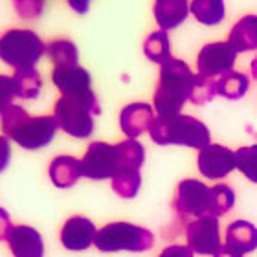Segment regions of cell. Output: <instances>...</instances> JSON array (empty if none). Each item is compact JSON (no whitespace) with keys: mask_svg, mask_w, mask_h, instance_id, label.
Wrapping results in <instances>:
<instances>
[{"mask_svg":"<svg viewBox=\"0 0 257 257\" xmlns=\"http://www.w3.org/2000/svg\"><path fill=\"white\" fill-rule=\"evenodd\" d=\"M155 21L160 30L169 32L178 28L189 15V4L186 0H156L153 6Z\"/></svg>","mask_w":257,"mask_h":257,"instance_id":"cell-17","label":"cell"},{"mask_svg":"<svg viewBox=\"0 0 257 257\" xmlns=\"http://www.w3.org/2000/svg\"><path fill=\"white\" fill-rule=\"evenodd\" d=\"M155 108L149 103H128L119 112V128L131 140L147 133L155 121Z\"/></svg>","mask_w":257,"mask_h":257,"instance_id":"cell-14","label":"cell"},{"mask_svg":"<svg viewBox=\"0 0 257 257\" xmlns=\"http://www.w3.org/2000/svg\"><path fill=\"white\" fill-rule=\"evenodd\" d=\"M11 162V140L0 134V173L6 171Z\"/></svg>","mask_w":257,"mask_h":257,"instance_id":"cell-33","label":"cell"},{"mask_svg":"<svg viewBox=\"0 0 257 257\" xmlns=\"http://www.w3.org/2000/svg\"><path fill=\"white\" fill-rule=\"evenodd\" d=\"M228 43L233 46L237 54L257 50V15L250 13V15H244L242 19H239L231 26Z\"/></svg>","mask_w":257,"mask_h":257,"instance_id":"cell-19","label":"cell"},{"mask_svg":"<svg viewBox=\"0 0 257 257\" xmlns=\"http://www.w3.org/2000/svg\"><path fill=\"white\" fill-rule=\"evenodd\" d=\"M215 96H217V79H206V77L197 75L191 86L189 101L193 105H204L211 101Z\"/></svg>","mask_w":257,"mask_h":257,"instance_id":"cell-29","label":"cell"},{"mask_svg":"<svg viewBox=\"0 0 257 257\" xmlns=\"http://www.w3.org/2000/svg\"><path fill=\"white\" fill-rule=\"evenodd\" d=\"M189 11L204 26H217L224 21L226 6L222 0H195L189 4Z\"/></svg>","mask_w":257,"mask_h":257,"instance_id":"cell-22","label":"cell"},{"mask_svg":"<svg viewBox=\"0 0 257 257\" xmlns=\"http://www.w3.org/2000/svg\"><path fill=\"white\" fill-rule=\"evenodd\" d=\"M116 149H118L121 169H142L145 160V149L140 142L131 138L121 140V142L116 144Z\"/></svg>","mask_w":257,"mask_h":257,"instance_id":"cell-25","label":"cell"},{"mask_svg":"<svg viewBox=\"0 0 257 257\" xmlns=\"http://www.w3.org/2000/svg\"><path fill=\"white\" fill-rule=\"evenodd\" d=\"M171 208L180 220L211 215V188L195 178H184L177 186Z\"/></svg>","mask_w":257,"mask_h":257,"instance_id":"cell-7","label":"cell"},{"mask_svg":"<svg viewBox=\"0 0 257 257\" xmlns=\"http://www.w3.org/2000/svg\"><path fill=\"white\" fill-rule=\"evenodd\" d=\"M13 6H15L17 13L22 19H26V21H32V19L41 17V13L44 10V4L43 2H37V0H15Z\"/></svg>","mask_w":257,"mask_h":257,"instance_id":"cell-30","label":"cell"},{"mask_svg":"<svg viewBox=\"0 0 257 257\" xmlns=\"http://www.w3.org/2000/svg\"><path fill=\"white\" fill-rule=\"evenodd\" d=\"M48 177L55 188L68 189L74 188L81 175V160L70 155H59L50 162L48 166Z\"/></svg>","mask_w":257,"mask_h":257,"instance_id":"cell-16","label":"cell"},{"mask_svg":"<svg viewBox=\"0 0 257 257\" xmlns=\"http://www.w3.org/2000/svg\"><path fill=\"white\" fill-rule=\"evenodd\" d=\"M101 114L96 94L85 97L61 96L54 107V116L59 128L74 138H88L94 133V118Z\"/></svg>","mask_w":257,"mask_h":257,"instance_id":"cell-6","label":"cell"},{"mask_svg":"<svg viewBox=\"0 0 257 257\" xmlns=\"http://www.w3.org/2000/svg\"><path fill=\"white\" fill-rule=\"evenodd\" d=\"M96 248L103 253L147 252L155 246V233L144 226L116 220L99 228L96 233Z\"/></svg>","mask_w":257,"mask_h":257,"instance_id":"cell-5","label":"cell"},{"mask_svg":"<svg viewBox=\"0 0 257 257\" xmlns=\"http://www.w3.org/2000/svg\"><path fill=\"white\" fill-rule=\"evenodd\" d=\"M144 54L145 57L153 63L167 64L169 61H173L171 54V41H169V32H164V30H156V32L149 33L147 39L144 41Z\"/></svg>","mask_w":257,"mask_h":257,"instance_id":"cell-21","label":"cell"},{"mask_svg":"<svg viewBox=\"0 0 257 257\" xmlns=\"http://www.w3.org/2000/svg\"><path fill=\"white\" fill-rule=\"evenodd\" d=\"M235 169L257 184V145H242L235 151Z\"/></svg>","mask_w":257,"mask_h":257,"instance_id":"cell-27","label":"cell"},{"mask_svg":"<svg viewBox=\"0 0 257 257\" xmlns=\"http://www.w3.org/2000/svg\"><path fill=\"white\" fill-rule=\"evenodd\" d=\"M15 85H13V77L0 74V112L6 110L8 107L13 105L15 99Z\"/></svg>","mask_w":257,"mask_h":257,"instance_id":"cell-31","label":"cell"},{"mask_svg":"<svg viewBox=\"0 0 257 257\" xmlns=\"http://www.w3.org/2000/svg\"><path fill=\"white\" fill-rule=\"evenodd\" d=\"M119 169L121 164L116 144L110 145L107 142H92L81 158V175L90 180H107V178L112 180Z\"/></svg>","mask_w":257,"mask_h":257,"instance_id":"cell-8","label":"cell"},{"mask_svg":"<svg viewBox=\"0 0 257 257\" xmlns=\"http://www.w3.org/2000/svg\"><path fill=\"white\" fill-rule=\"evenodd\" d=\"M11 230H13V222L10 213L4 208H0V241H6Z\"/></svg>","mask_w":257,"mask_h":257,"instance_id":"cell-34","label":"cell"},{"mask_svg":"<svg viewBox=\"0 0 257 257\" xmlns=\"http://www.w3.org/2000/svg\"><path fill=\"white\" fill-rule=\"evenodd\" d=\"M213 257H242V253H239L235 248L228 246V244H220V248Z\"/></svg>","mask_w":257,"mask_h":257,"instance_id":"cell-35","label":"cell"},{"mask_svg":"<svg viewBox=\"0 0 257 257\" xmlns=\"http://www.w3.org/2000/svg\"><path fill=\"white\" fill-rule=\"evenodd\" d=\"M68 6H70V8H74V10H77L79 13H85V11L88 10V4H86V2H85V4H75V2H68Z\"/></svg>","mask_w":257,"mask_h":257,"instance_id":"cell-36","label":"cell"},{"mask_svg":"<svg viewBox=\"0 0 257 257\" xmlns=\"http://www.w3.org/2000/svg\"><path fill=\"white\" fill-rule=\"evenodd\" d=\"M13 257H44L43 237L33 226L17 224L6 239Z\"/></svg>","mask_w":257,"mask_h":257,"instance_id":"cell-15","label":"cell"},{"mask_svg":"<svg viewBox=\"0 0 257 257\" xmlns=\"http://www.w3.org/2000/svg\"><path fill=\"white\" fill-rule=\"evenodd\" d=\"M110 186L116 195L121 198H134L142 188V177L140 169H121L116 173V177L110 180Z\"/></svg>","mask_w":257,"mask_h":257,"instance_id":"cell-26","label":"cell"},{"mask_svg":"<svg viewBox=\"0 0 257 257\" xmlns=\"http://www.w3.org/2000/svg\"><path fill=\"white\" fill-rule=\"evenodd\" d=\"M46 54L54 64V68L64 66H77L79 64V50L72 39L55 37L46 43Z\"/></svg>","mask_w":257,"mask_h":257,"instance_id":"cell-20","label":"cell"},{"mask_svg":"<svg viewBox=\"0 0 257 257\" xmlns=\"http://www.w3.org/2000/svg\"><path fill=\"white\" fill-rule=\"evenodd\" d=\"M250 72H252V77L257 81V57H253L252 63H250Z\"/></svg>","mask_w":257,"mask_h":257,"instance_id":"cell-37","label":"cell"},{"mask_svg":"<svg viewBox=\"0 0 257 257\" xmlns=\"http://www.w3.org/2000/svg\"><path fill=\"white\" fill-rule=\"evenodd\" d=\"M46 54V43L33 30L11 28L0 33V61L19 72L33 70Z\"/></svg>","mask_w":257,"mask_h":257,"instance_id":"cell-4","label":"cell"},{"mask_svg":"<svg viewBox=\"0 0 257 257\" xmlns=\"http://www.w3.org/2000/svg\"><path fill=\"white\" fill-rule=\"evenodd\" d=\"M96 224L83 215H74L64 220L59 231V241L63 248L70 252H85L96 241Z\"/></svg>","mask_w":257,"mask_h":257,"instance_id":"cell-12","label":"cell"},{"mask_svg":"<svg viewBox=\"0 0 257 257\" xmlns=\"http://www.w3.org/2000/svg\"><path fill=\"white\" fill-rule=\"evenodd\" d=\"M248 88H250L248 75L242 74V72H237V70L217 79V96L231 99V101H237V99L246 96Z\"/></svg>","mask_w":257,"mask_h":257,"instance_id":"cell-23","label":"cell"},{"mask_svg":"<svg viewBox=\"0 0 257 257\" xmlns=\"http://www.w3.org/2000/svg\"><path fill=\"white\" fill-rule=\"evenodd\" d=\"M186 239L193 253L198 255H215L220 248V226L219 217L204 215L186 224Z\"/></svg>","mask_w":257,"mask_h":257,"instance_id":"cell-10","label":"cell"},{"mask_svg":"<svg viewBox=\"0 0 257 257\" xmlns=\"http://www.w3.org/2000/svg\"><path fill=\"white\" fill-rule=\"evenodd\" d=\"M158 257H195L193 250L184 244H169L158 253Z\"/></svg>","mask_w":257,"mask_h":257,"instance_id":"cell-32","label":"cell"},{"mask_svg":"<svg viewBox=\"0 0 257 257\" xmlns=\"http://www.w3.org/2000/svg\"><path fill=\"white\" fill-rule=\"evenodd\" d=\"M2 134L13 140L26 151H39L54 142L57 134V121L54 116H32L21 105H11L0 112Z\"/></svg>","mask_w":257,"mask_h":257,"instance_id":"cell-1","label":"cell"},{"mask_svg":"<svg viewBox=\"0 0 257 257\" xmlns=\"http://www.w3.org/2000/svg\"><path fill=\"white\" fill-rule=\"evenodd\" d=\"M237 52L228 41H215L204 44L197 55V75L215 79L233 72Z\"/></svg>","mask_w":257,"mask_h":257,"instance_id":"cell-9","label":"cell"},{"mask_svg":"<svg viewBox=\"0 0 257 257\" xmlns=\"http://www.w3.org/2000/svg\"><path fill=\"white\" fill-rule=\"evenodd\" d=\"M226 244L242 255L257 250V226L242 219L230 222L226 226Z\"/></svg>","mask_w":257,"mask_h":257,"instance_id":"cell-18","label":"cell"},{"mask_svg":"<svg viewBox=\"0 0 257 257\" xmlns=\"http://www.w3.org/2000/svg\"><path fill=\"white\" fill-rule=\"evenodd\" d=\"M11 77H13L17 97H21V99H35V97H39L41 88H43V77L37 72V68L19 70Z\"/></svg>","mask_w":257,"mask_h":257,"instance_id":"cell-24","label":"cell"},{"mask_svg":"<svg viewBox=\"0 0 257 257\" xmlns=\"http://www.w3.org/2000/svg\"><path fill=\"white\" fill-rule=\"evenodd\" d=\"M235 204V191L228 184H217L211 188V215L220 217L231 211Z\"/></svg>","mask_w":257,"mask_h":257,"instance_id":"cell-28","label":"cell"},{"mask_svg":"<svg viewBox=\"0 0 257 257\" xmlns=\"http://www.w3.org/2000/svg\"><path fill=\"white\" fill-rule=\"evenodd\" d=\"M151 140L158 145H184L202 151L211 144V134L206 123L195 116L177 114L169 118L156 116L149 128Z\"/></svg>","mask_w":257,"mask_h":257,"instance_id":"cell-3","label":"cell"},{"mask_svg":"<svg viewBox=\"0 0 257 257\" xmlns=\"http://www.w3.org/2000/svg\"><path fill=\"white\" fill-rule=\"evenodd\" d=\"M197 74H193L188 63L180 59H173L160 66V74L156 81V88L153 94L156 116L169 118L180 114L186 101H189L191 86Z\"/></svg>","mask_w":257,"mask_h":257,"instance_id":"cell-2","label":"cell"},{"mask_svg":"<svg viewBox=\"0 0 257 257\" xmlns=\"http://www.w3.org/2000/svg\"><path fill=\"white\" fill-rule=\"evenodd\" d=\"M197 167L200 175L211 180L228 177L235 169V153L220 144H209L202 151H198Z\"/></svg>","mask_w":257,"mask_h":257,"instance_id":"cell-11","label":"cell"},{"mask_svg":"<svg viewBox=\"0 0 257 257\" xmlns=\"http://www.w3.org/2000/svg\"><path fill=\"white\" fill-rule=\"evenodd\" d=\"M52 83L64 97H85L96 94L92 90V77L83 66L52 68Z\"/></svg>","mask_w":257,"mask_h":257,"instance_id":"cell-13","label":"cell"}]
</instances>
